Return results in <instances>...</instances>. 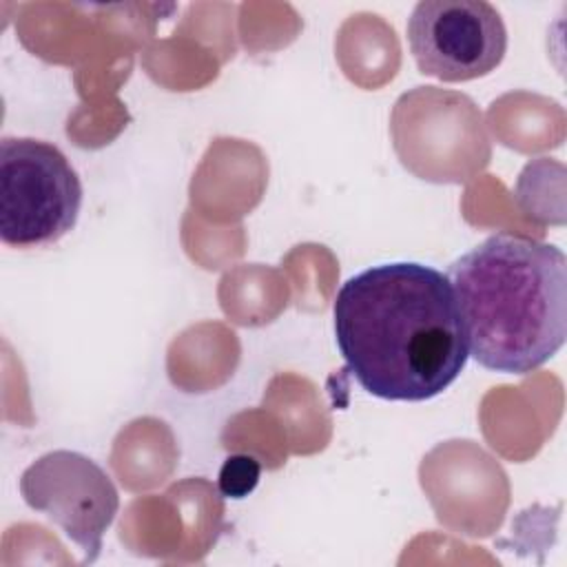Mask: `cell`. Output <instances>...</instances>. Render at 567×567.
I'll list each match as a JSON object with an SVG mask.
<instances>
[{
  "label": "cell",
  "instance_id": "7a4b0ae2",
  "mask_svg": "<svg viewBox=\"0 0 567 567\" xmlns=\"http://www.w3.org/2000/svg\"><path fill=\"white\" fill-rule=\"evenodd\" d=\"M467 354L503 374H529L567 337V259L554 244L496 233L447 270Z\"/></svg>",
  "mask_w": 567,
  "mask_h": 567
},
{
  "label": "cell",
  "instance_id": "8992f818",
  "mask_svg": "<svg viewBox=\"0 0 567 567\" xmlns=\"http://www.w3.org/2000/svg\"><path fill=\"white\" fill-rule=\"evenodd\" d=\"M259 476H261V465L255 456L233 454L224 461L219 470L217 487L226 498H246L257 487Z\"/></svg>",
  "mask_w": 567,
  "mask_h": 567
},
{
  "label": "cell",
  "instance_id": "3957f363",
  "mask_svg": "<svg viewBox=\"0 0 567 567\" xmlns=\"http://www.w3.org/2000/svg\"><path fill=\"white\" fill-rule=\"evenodd\" d=\"M80 206V177L55 144L0 140V239L7 246L55 244L75 226Z\"/></svg>",
  "mask_w": 567,
  "mask_h": 567
},
{
  "label": "cell",
  "instance_id": "277c9868",
  "mask_svg": "<svg viewBox=\"0 0 567 567\" xmlns=\"http://www.w3.org/2000/svg\"><path fill=\"white\" fill-rule=\"evenodd\" d=\"M408 44L423 75L467 82L503 62L507 29L485 0H421L408 18Z\"/></svg>",
  "mask_w": 567,
  "mask_h": 567
},
{
  "label": "cell",
  "instance_id": "5b68a950",
  "mask_svg": "<svg viewBox=\"0 0 567 567\" xmlns=\"http://www.w3.org/2000/svg\"><path fill=\"white\" fill-rule=\"evenodd\" d=\"M20 492L31 509L47 514L84 551V563L100 556L120 496L97 463L71 450L47 452L22 472Z\"/></svg>",
  "mask_w": 567,
  "mask_h": 567
},
{
  "label": "cell",
  "instance_id": "6da1fadb",
  "mask_svg": "<svg viewBox=\"0 0 567 567\" xmlns=\"http://www.w3.org/2000/svg\"><path fill=\"white\" fill-rule=\"evenodd\" d=\"M332 319L346 370L385 401L439 396L470 357L452 284L425 264L361 270L339 288Z\"/></svg>",
  "mask_w": 567,
  "mask_h": 567
}]
</instances>
